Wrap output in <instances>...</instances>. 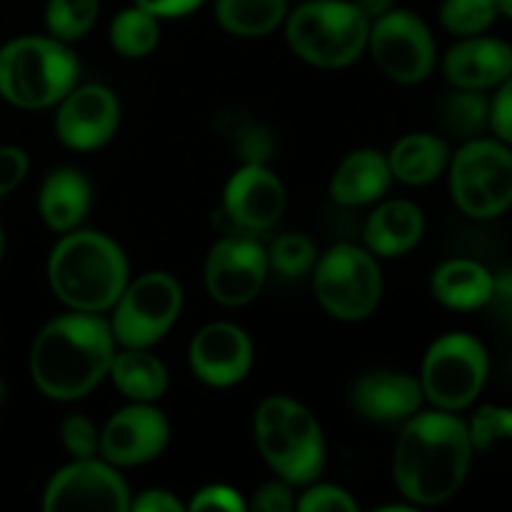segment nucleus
<instances>
[{
	"instance_id": "obj_3",
	"label": "nucleus",
	"mask_w": 512,
	"mask_h": 512,
	"mask_svg": "<svg viewBox=\"0 0 512 512\" xmlns=\"http://www.w3.org/2000/svg\"><path fill=\"white\" fill-rule=\"evenodd\" d=\"M55 298L78 313L113 310L128 278V258L115 240L95 230L63 233L48 258Z\"/></svg>"
},
{
	"instance_id": "obj_40",
	"label": "nucleus",
	"mask_w": 512,
	"mask_h": 512,
	"mask_svg": "<svg viewBox=\"0 0 512 512\" xmlns=\"http://www.w3.org/2000/svg\"><path fill=\"white\" fill-rule=\"evenodd\" d=\"M238 150L245 163H265V158L273 150V140L265 130L248 128L238 135Z\"/></svg>"
},
{
	"instance_id": "obj_21",
	"label": "nucleus",
	"mask_w": 512,
	"mask_h": 512,
	"mask_svg": "<svg viewBox=\"0 0 512 512\" xmlns=\"http://www.w3.org/2000/svg\"><path fill=\"white\" fill-rule=\"evenodd\" d=\"M425 215L410 200H388L365 220V248L380 258L405 255L423 240Z\"/></svg>"
},
{
	"instance_id": "obj_24",
	"label": "nucleus",
	"mask_w": 512,
	"mask_h": 512,
	"mask_svg": "<svg viewBox=\"0 0 512 512\" xmlns=\"http://www.w3.org/2000/svg\"><path fill=\"white\" fill-rule=\"evenodd\" d=\"M450 148L443 138L430 133H410L388 153L390 173L405 185H428L448 170Z\"/></svg>"
},
{
	"instance_id": "obj_36",
	"label": "nucleus",
	"mask_w": 512,
	"mask_h": 512,
	"mask_svg": "<svg viewBox=\"0 0 512 512\" xmlns=\"http://www.w3.org/2000/svg\"><path fill=\"white\" fill-rule=\"evenodd\" d=\"M490 133L512 148V75L490 98Z\"/></svg>"
},
{
	"instance_id": "obj_22",
	"label": "nucleus",
	"mask_w": 512,
	"mask_h": 512,
	"mask_svg": "<svg viewBox=\"0 0 512 512\" xmlns=\"http://www.w3.org/2000/svg\"><path fill=\"white\" fill-rule=\"evenodd\" d=\"M93 203V190L88 178L75 168H58L43 180L38 195V208L45 225L55 233H70L88 215Z\"/></svg>"
},
{
	"instance_id": "obj_29",
	"label": "nucleus",
	"mask_w": 512,
	"mask_h": 512,
	"mask_svg": "<svg viewBox=\"0 0 512 512\" xmlns=\"http://www.w3.org/2000/svg\"><path fill=\"white\" fill-rule=\"evenodd\" d=\"M100 13V0H48L45 28L60 43H75L93 30Z\"/></svg>"
},
{
	"instance_id": "obj_13",
	"label": "nucleus",
	"mask_w": 512,
	"mask_h": 512,
	"mask_svg": "<svg viewBox=\"0 0 512 512\" xmlns=\"http://www.w3.org/2000/svg\"><path fill=\"white\" fill-rule=\"evenodd\" d=\"M43 508L48 512H128L130 490L108 460H73L50 478L43 493Z\"/></svg>"
},
{
	"instance_id": "obj_1",
	"label": "nucleus",
	"mask_w": 512,
	"mask_h": 512,
	"mask_svg": "<svg viewBox=\"0 0 512 512\" xmlns=\"http://www.w3.org/2000/svg\"><path fill=\"white\" fill-rule=\"evenodd\" d=\"M475 448L468 423L448 410L415 413L405 420L393 455V478L410 505H443L460 493Z\"/></svg>"
},
{
	"instance_id": "obj_43",
	"label": "nucleus",
	"mask_w": 512,
	"mask_h": 512,
	"mask_svg": "<svg viewBox=\"0 0 512 512\" xmlns=\"http://www.w3.org/2000/svg\"><path fill=\"white\" fill-rule=\"evenodd\" d=\"M355 5L360 8V13L365 15V18L373 23V20H378L380 15L390 13V10L395 8V0H353Z\"/></svg>"
},
{
	"instance_id": "obj_35",
	"label": "nucleus",
	"mask_w": 512,
	"mask_h": 512,
	"mask_svg": "<svg viewBox=\"0 0 512 512\" xmlns=\"http://www.w3.org/2000/svg\"><path fill=\"white\" fill-rule=\"evenodd\" d=\"M190 510H225V512H245L248 505H245L243 495L238 493L230 485H205L198 493L193 495L188 505Z\"/></svg>"
},
{
	"instance_id": "obj_47",
	"label": "nucleus",
	"mask_w": 512,
	"mask_h": 512,
	"mask_svg": "<svg viewBox=\"0 0 512 512\" xmlns=\"http://www.w3.org/2000/svg\"><path fill=\"white\" fill-rule=\"evenodd\" d=\"M295 3H303V0H295Z\"/></svg>"
},
{
	"instance_id": "obj_20",
	"label": "nucleus",
	"mask_w": 512,
	"mask_h": 512,
	"mask_svg": "<svg viewBox=\"0 0 512 512\" xmlns=\"http://www.w3.org/2000/svg\"><path fill=\"white\" fill-rule=\"evenodd\" d=\"M393 183L388 155L373 148H360L345 155L330 180V198L345 208L370 205L383 198Z\"/></svg>"
},
{
	"instance_id": "obj_14",
	"label": "nucleus",
	"mask_w": 512,
	"mask_h": 512,
	"mask_svg": "<svg viewBox=\"0 0 512 512\" xmlns=\"http://www.w3.org/2000/svg\"><path fill=\"white\" fill-rule=\"evenodd\" d=\"M120 123L118 95L108 85H75L58 103L55 133L70 150H98L115 135Z\"/></svg>"
},
{
	"instance_id": "obj_2",
	"label": "nucleus",
	"mask_w": 512,
	"mask_h": 512,
	"mask_svg": "<svg viewBox=\"0 0 512 512\" xmlns=\"http://www.w3.org/2000/svg\"><path fill=\"white\" fill-rule=\"evenodd\" d=\"M115 338L100 313H73L50 320L30 348V378L50 400L85 398L110 373Z\"/></svg>"
},
{
	"instance_id": "obj_33",
	"label": "nucleus",
	"mask_w": 512,
	"mask_h": 512,
	"mask_svg": "<svg viewBox=\"0 0 512 512\" xmlns=\"http://www.w3.org/2000/svg\"><path fill=\"white\" fill-rule=\"evenodd\" d=\"M60 438H63L65 450L73 455V460L95 458V453H98L100 430L85 415H68L60 425Z\"/></svg>"
},
{
	"instance_id": "obj_45",
	"label": "nucleus",
	"mask_w": 512,
	"mask_h": 512,
	"mask_svg": "<svg viewBox=\"0 0 512 512\" xmlns=\"http://www.w3.org/2000/svg\"><path fill=\"white\" fill-rule=\"evenodd\" d=\"M0 258H3V230H0Z\"/></svg>"
},
{
	"instance_id": "obj_32",
	"label": "nucleus",
	"mask_w": 512,
	"mask_h": 512,
	"mask_svg": "<svg viewBox=\"0 0 512 512\" xmlns=\"http://www.w3.org/2000/svg\"><path fill=\"white\" fill-rule=\"evenodd\" d=\"M465 423L475 453H488L493 445L512 440V408L508 405H483Z\"/></svg>"
},
{
	"instance_id": "obj_39",
	"label": "nucleus",
	"mask_w": 512,
	"mask_h": 512,
	"mask_svg": "<svg viewBox=\"0 0 512 512\" xmlns=\"http://www.w3.org/2000/svg\"><path fill=\"white\" fill-rule=\"evenodd\" d=\"M293 485L285 483V480H273V483H265L263 488H258L253 498V508L260 512H290L295 510V498H293Z\"/></svg>"
},
{
	"instance_id": "obj_42",
	"label": "nucleus",
	"mask_w": 512,
	"mask_h": 512,
	"mask_svg": "<svg viewBox=\"0 0 512 512\" xmlns=\"http://www.w3.org/2000/svg\"><path fill=\"white\" fill-rule=\"evenodd\" d=\"M133 3L153 13L155 18H183L195 13L205 0H133Z\"/></svg>"
},
{
	"instance_id": "obj_28",
	"label": "nucleus",
	"mask_w": 512,
	"mask_h": 512,
	"mask_svg": "<svg viewBox=\"0 0 512 512\" xmlns=\"http://www.w3.org/2000/svg\"><path fill=\"white\" fill-rule=\"evenodd\" d=\"M443 125L450 135L470 140L490 130V98L480 90H460L443 103Z\"/></svg>"
},
{
	"instance_id": "obj_25",
	"label": "nucleus",
	"mask_w": 512,
	"mask_h": 512,
	"mask_svg": "<svg viewBox=\"0 0 512 512\" xmlns=\"http://www.w3.org/2000/svg\"><path fill=\"white\" fill-rule=\"evenodd\" d=\"M110 378L115 388L133 403H155L168 390V368L148 348H123L113 355Z\"/></svg>"
},
{
	"instance_id": "obj_38",
	"label": "nucleus",
	"mask_w": 512,
	"mask_h": 512,
	"mask_svg": "<svg viewBox=\"0 0 512 512\" xmlns=\"http://www.w3.org/2000/svg\"><path fill=\"white\" fill-rule=\"evenodd\" d=\"M28 168L30 163L25 150L15 148V145H3L0 148V198L23 183L25 175H28Z\"/></svg>"
},
{
	"instance_id": "obj_6",
	"label": "nucleus",
	"mask_w": 512,
	"mask_h": 512,
	"mask_svg": "<svg viewBox=\"0 0 512 512\" xmlns=\"http://www.w3.org/2000/svg\"><path fill=\"white\" fill-rule=\"evenodd\" d=\"M283 25L290 50L318 68H345L368 50L370 20L353 0H303Z\"/></svg>"
},
{
	"instance_id": "obj_8",
	"label": "nucleus",
	"mask_w": 512,
	"mask_h": 512,
	"mask_svg": "<svg viewBox=\"0 0 512 512\" xmlns=\"http://www.w3.org/2000/svg\"><path fill=\"white\" fill-rule=\"evenodd\" d=\"M313 288L325 313L345 323H358L378 310L383 275L368 248L338 243L328 253L318 255Z\"/></svg>"
},
{
	"instance_id": "obj_37",
	"label": "nucleus",
	"mask_w": 512,
	"mask_h": 512,
	"mask_svg": "<svg viewBox=\"0 0 512 512\" xmlns=\"http://www.w3.org/2000/svg\"><path fill=\"white\" fill-rule=\"evenodd\" d=\"M485 308L498 320V325H503L508 333H512V268L495 275L493 290H490Z\"/></svg>"
},
{
	"instance_id": "obj_15",
	"label": "nucleus",
	"mask_w": 512,
	"mask_h": 512,
	"mask_svg": "<svg viewBox=\"0 0 512 512\" xmlns=\"http://www.w3.org/2000/svg\"><path fill=\"white\" fill-rule=\"evenodd\" d=\"M168 440V418L153 403H133L118 410L100 430L98 453L115 468H128L158 458Z\"/></svg>"
},
{
	"instance_id": "obj_18",
	"label": "nucleus",
	"mask_w": 512,
	"mask_h": 512,
	"mask_svg": "<svg viewBox=\"0 0 512 512\" xmlns=\"http://www.w3.org/2000/svg\"><path fill=\"white\" fill-rule=\"evenodd\" d=\"M443 75L453 88L495 90L512 75V45L488 33L460 38L445 53Z\"/></svg>"
},
{
	"instance_id": "obj_27",
	"label": "nucleus",
	"mask_w": 512,
	"mask_h": 512,
	"mask_svg": "<svg viewBox=\"0 0 512 512\" xmlns=\"http://www.w3.org/2000/svg\"><path fill=\"white\" fill-rule=\"evenodd\" d=\"M160 40V18L140 5L120 10L110 23V45L123 58H145Z\"/></svg>"
},
{
	"instance_id": "obj_34",
	"label": "nucleus",
	"mask_w": 512,
	"mask_h": 512,
	"mask_svg": "<svg viewBox=\"0 0 512 512\" xmlns=\"http://www.w3.org/2000/svg\"><path fill=\"white\" fill-rule=\"evenodd\" d=\"M295 508L303 512H355L358 503H355L353 495L348 490H343L340 485H328L320 483L305 490L303 498L295 500Z\"/></svg>"
},
{
	"instance_id": "obj_30",
	"label": "nucleus",
	"mask_w": 512,
	"mask_h": 512,
	"mask_svg": "<svg viewBox=\"0 0 512 512\" xmlns=\"http://www.w3.org/2000/svg\"><path fill=\"white\" fill-rule=\"evenodd\" d=\"M498 18V0H443L440 5V23L455 38L488 33Z\"/></svg>"
},
{
	"instance_id": "obj_17",
	"label": "nucleus",
	"mask_w": 512,
	"mask_h": 512,
	"mask_svg": "<svg viewBox=\"0 0 512 512\" xmlns=\"http://www.w3.org/2000/svg\"><path fill=\"white\" fill-rule=\"evenodd\" d=\"M190 370L210 388H230L253 368V343L233 323H208L195 333L188 350Z\"/></svg>"
},
{
	"instance_id": "obj_7",
	"label": "nucleus",
	"mask_w": 512,
	"mask_h": 512,
	"mask_svg": "<svg viewBox=\"0 0 512 512\" xmlns=\"http://www.w3.org/2000/svg\"><path fill=\"white\" fill-rule=\"evenodd\" d=\"M450 195L463 215L473 220H493L512 208V148L493 138L465 140L450 155Z\"/></svg>"
},
{
	"instance_id": "obj_41",
	"label": "nucleus",
	"mask_w": 512,
	"mask_h": 512,
	"mask_svg": "<svg viewBox=\"0 0 512 512\" xmlns=\"http://www.w3.org/2000/svg\"><path fill=\"white\" fill-rule=\"evenodd\" d=\"M185 505L168 490H145L138 498L130 500V510L138 512H180Z\"/></svg>"
},
{
	"instance_id": "obj_23",
	"label": "nucleus",
	"mask_w": 512,
	"mask_h": 512,
	"mask_svg": "<svg viewBox=\"0 0 512 512\" xmlns=\"http://www.w3.org/2000/svg\"><path fill=\"white\" fill-rule=\"evenodd\" d=\"M493 278L495 273H490L478 260L453 258L435 268L430 290L440 305L468 313L485 308L493 290Z\"/></svg>"
},
{
	"instance_id": "obj_19",
	"label": "nucleus",
	"mask_w": 512,
	"mask_h": 512,
	"mask_svg": "<svg viewBox=\"0 0 512 512\" xmlns=\"http://www.w3.org/2000/svg\"><path fill=\"white\" fill-rule=\"evenodd\" d=\"M353 408L373 423H400L420 413L425 403L423 385L418 378L395 370H373L355 380Z\"/></svg>"
},
{
	"instance_id": "obj_46",
	"label": "nucleus",
	"mask_w": 512,
	"mask_h": 512,
	"mask_svg": "<svg viewBox=\"0 0 512 512\" xmlns=\"http://www.w3.org/2000/svg\"><path fill=\"white\" fill-rule=\"evenodd\" d=\"M0 400H3V383H0Z\"/></svg>"
},
{
	"instance_id": "obj_11",
	"label": "nucleus",
	"mask_w": 512,
	"mask_h": 512,
	"mask_svg": "<svg viewBox=\"0 0 512 512\" xmlns=\"http://www.w3.org/2000/svg\"><path fill=\"white\" fill-rule=\"evenodd\" d=\"M368 50L375 65L403 85L423 83L438 60L435 38L425 20L403 8H393L370 23Z\"/></svg>"
},
{
	"instance_id": "obj_5",
	"label": "nucleus",
	"mask_w": 512,
	"mask_h": 512,
	"mask_svg": "<svg viewBox=\"0 0 512 512\" xmlns=\"http://www.w3.org/2000/svg\"><path fill=\"white\" fill-rule=\"evenodd\" d=\"M255 443L265 463L290 485H310L325 465L318 418L298 400L273 395L255 410Z\"/></svg>"
},
{
	"instance_id": "obj_31",
	"label": "nucleus",
	"mask_w": 512,
	"mask_h": 512,
	"mask_svg": "<svg viewBox=\"0 0 512 512\" xmlns=\"http://www.w3.org/2000/svg\"><path fill=\"white\" fill-rule=\"evenodd\" d=\"M318 263V245L305 233H285L268 248V265L283 278H300Z\"/></svg>"
},
{
	"instance_id": "obj_10",
	"label": "nucleus",
	"mask_w": 512,
	"mask_h": 512,
	"mask_svg": "<svg viewBox=\"0 0 512 512\" xmlns=\"http://www.w3.org/2000/svg\"><path fill=\"white\" fill-rule=\"evenodd\" d=\"M183 310V288L168 273H145L125 285L113 305L110 330L120 348H153Z\"/></svg>"
},
{
	"instance_id": "obj_26",
	"label": "nucleus",
	"mask_w": 512,
	"mask_h": 512,
	"mask_svg": "<svg viewBox=\"0 0 512 512\" xmlns=\"http://www.w3.org/2000/svg\"><path fill=\"white\" fill-rule=\"evenodd\" d=\"M290 0H215V18L235 38H263L285 23Z\"/></svg>"
},
{
	"instance_id": "obj_4",
	"label": "nucleus",
	"mask_w": 512,
	"mask_h": 512,
	"mask_svg": "<svg viewBox=\"0 0 512 512\" xmlns=\"http://www.w3.org/2000/svg\"><path fill=\"white\" fill-rule=\"evenodd\" d=\"M78 75L73 50L50 35H25L0 48V95L18 108L43 110L60 103Z\"/></svg>"
},
{
	"instance_id": "obj_44",
	"label": "nucleus",
	"mask_w": 512,
	"mask_h": 512,
	"mask_svg": "<svg viewBox=\"0 0 512 512\" xmlns=\"http://www.w3.org/2000/svg\"><path fill=\"white\" fill-rule=\"evenodd\" d=\"M500 5V15H505V18L512 20V0H498Z\"/></svg>"
},
{
	"instance_id": "obj_16",
	"label": "nucleus",
	"mask_w": 512,
	"mask_h": 512,
	"mask_svg": "<svg viewBox=\"0 0 512 512\" xmlns=\"http://www.w3.org/2000/svg\"><path fill=\"white\" fill-rule=\"evenodd\" d=\"M285 185L265 163H245L225 183L223 210L245 233H265L285 213Z\"/></svg>"
},
{
	"instance_id": "obj_9",
	"label": "nucleus",
	"mask_w": 512,
	"mask_h": 512,
	"mask_svg": "<svg viewBox=\"0 0 512 512\" xmlns=\"http://www.w3.org/2000/svg\"><path fill=\"white\" fill-rule=\"evenodd\" d=\"M490 375V358L475 335H440L428 348L420 368L425 400L438 410L460 413L468 410L483 393Z\"/></svg>"
},
{
	"instance_id": "obj_12",
	"label": "nucleus",
	"mask_w": 512,
	"mask_h": 512,
	"mask_svg": "<svg viewBox=\"0 0 512 512\" xmlns=\"http://www.w3.org/2000/svg\"><path fill=\"white\" fill-rule=\"evenodd\" d=\"M268 250L243 235H228L210 248L205 258V288L215 303L240 308L258 298L268 280Z\"/></svg>"
}]
</instances>
